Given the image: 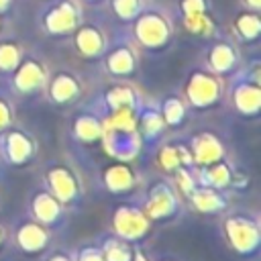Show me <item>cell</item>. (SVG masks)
I'll list each match as a JSON object with an SVG mask.
<instances>
[{
	"label": "cell",
	"instance_id": "obj_1",
	"mask_svg": "<svg viewBox=\"0 0 261 261\" xmlns=\"http://www.w3.org/2000/svg\"><path fill=\"white\" fill-rule=\"evenodd\" d=\"M220 237L239 261H257L261 251V218L249 208H228L218 216Z\"/></svg>",
	"mask_w": 261,
	"mask_h": 261
},
{
	"label": "cell",
	"instance_id": "obj_2",
	"mask_svg": "<svg viewBox=\"0 0 261 261\" xmlns=\"http://www.w3.org/2000/svg\"><path fill=\"white\" fill-rule=\"evenodd\" d=\"M45 190H49L69 214H77L86 208V186L73 163L67 159H49L41 167V181Z\"/></svg>",
	"mask_w": 261,
	"mask_h": 261
},
{
	"label": "cell",
	"instance_id": "obj_3",
	"mask_svg": "<svg viewBox=\"0 0 261 261\" xmlns=\"http://www.w3.org/2000/svg\"><path fill=\"white\" fill-rule=\"evenodd\" d=\"M139 202L153 226L171 224L179 220L186 210V202L181 194L177 192L173 181L163 173L147 184V188L139 196Z\"/></svg>",
	"mask_w": 261,
	"mask_h": 261
},
{
	"label": "cell",
	"instance_id": "obj_4",
	"mask_svg": "<svg viewBox=\"0 0 261 261\" xmlns=\"http://www.w3.org/2000/svg\"><path fill=\"white\" fill-rule=\"evenodd\" d=\"M135 112H112L102 118V141L106 155L116 161H135L141 153V139L135 124Z\"/></svg>",
	"mask_w": 261,
	"mask_h": 261
},
{
	"label": "cell",
	"instance_id": "obj_5",
	"mask_svg": "<svg viewBox=\"0 0 261 261\" xmlns=\"http://www.w3.org/2000/svg\"><path fill=\"white\" fill-rule=\"evenodd\" d=\"M108 230L133 245H145V241L153 234L155 226L145 216L139 198H120L112 210L108 220Z\"/></svg>",
	"mask_w": 261,
	"mask_h": 261
},
{
	"label": "cell",
	"instance_id": "obj_6",
	"mask_svg": "<svg viewBox=\"0 0 261 261\" xmlns=\"http://www.w3.org/2000/svg\"><path fill=\"white\" fill-rule=\"evenodd\" d=\"M39 157V141L37 137L20 126L10 124L0 133V163L10 169H27Z\"/></svg>",
	"mask_w": 261,
	"mask_h": 261
},
{
	"label": "cell",
	"instance_id": "obj_7",
	"mask_svg": "<svg viewBox=\"0 0 261 261\" xmlns=\"http://www.w3.org/2000/svg\"><path fill=\"white\" fill-rule=\"evenodd\" d=\"M53 239L55 234L29 214H22L8 224V247L22 257H43L53 245Z\"/></svg>",
	"mask_w": 261,
	"mask_h": 261
},
{
	"label": "cell",
	"instance_id": "obj_8",
	"mask_svg": "<svg viewBox=\"0 0 261 261\" xmlns=\"http://www.w3.org/2000/svg\"><path fill=\"white\" fill-rule=\"evenodd\" d=\"M24 214H29L31 218H35L43 226H47L53 234L67 230L69 218H71V214L67 212V208L49 190H45L41 184L29 190L27 204H24Z\"/></svg>",
	"mask_w": 261,
	"mask_h": 261
},
{
	"label": "cell",
	"instance_id": "obj_9",
	"mask_svg": "<svg viewBox=\"0 0 261 261\" xmlns=\"http://www.w3.org/2000/svg\"><path fill=\"white\" fill-rule=\"evenodd\" d=\"M98 186L116 198H128L135 196L143 184L141 171L133 161H116L110 159V163H104L98 169Z\"/></svg>",
	"mask_w": 261,
	"mask_h": 261
},
{
	"label": "cell",
	"instance_id": "obj_10",
	"mask_svg": "<svg viewBox=\"0 0 261 261\" xmlns=\"http://www.w3.org/2000/svg\"><path fill=\"white\" fill-rule=\"evenodd\" d=\"M196 184L210 186V188L232 194V192H241L249 188L251 177L241 167H237L230 157H224L214 163L196 167Z\"/></svg>",
	"mask_w": 261,
	"mask_h": 261
},
{
	"label": "cell",
	"instance_id": "obj_11",
	"mask_svg": "<svg viewBox=\"0 0 261 261\" xmlns=\"http://www.w3.org/2000/svg\"><path fill=\"white\" fill-rule=\"evenodd\" d=\"M222 96V88L218 84V80L212 73H204V71H196L188 84H186V106L188 110L194 112H206L212 110Z\"/></svg>",
	"mask_w": 261,
	"mask_h": 261
},
{
	"label": "cell",
	"instance_id": "obj_12",
	"mask_svg": "<svg viewBox=\"0 0 261 261\" xmlns=\"http://www.w3.org/2000/svg\"><path fill=\"white\" fill-rule=\"evenodd\" d=\"M151 155H153L159 171L167 177H171L173 173H177L181 169L196 167L186 139H163Z\"/></svg>",
	"mask_w": 261,
	"mask_h": 261
},
{
	"label": "cell",
	"instance_id": "obj_13",
	"mask_svg": "<svg viewBox=\"0 0 261 261\" xmlns=\"http://www.w3.org/2000/svg\"><path fill=\"white\" fill-rule=\"evenodd\" d=\"M135 124H137V133L141 139V153L145 151L147 155H151L155 151V147L165 139V133H167L165 122L159 112V106L143 102L141 108L137 110Z\"/></svg>",
	"mask_w": 261,
	"mask_h": 261
},
{
	"label": "cell",
	"instance_id": "obj_14",
	"mask_svg": "<svg viewBox=\"0 0 261 261\" xmlns=\"http://www.w3.org/2000/svg\"><path fill=\"white\" fill-rule=\"evenodd\" d=\"M184 202L190 210H194L200 216H220L230 208V194L210 186L196 184L184 196Z\"/></svg>",
	"mask_w": 261,
	"mask_h": 261
},
{
	"label": "cell",
	"instance_id": "obj_15",
	"mask_svg": "<svg viewBox=\"0 0 261 261\" xmlns=\"http://www.w3.org/2000/svg\"><path fill=\"white\" fill-rule=\"evenodd\" d=\"M186 141H188V147H190V153H192V159H194L196 167L214 163V161L224 159V157H230L226 143L212 130L194 133Z\"/></svg>",
	"mask_w": 261,
	"mask_h": 261
},
{
	"label": "cell",
	"instance_id": "obj_16",
	"mask_svg": "<svg viewBox=\"0 0 261 261\" xmlns=\"http://www.w3.org/2000/svg\"><path fill=\"white\" fill-rule=\"evenodd\" d=\"M102 116L96 112H77L69 120V137L80 147H96L102 141Z\"/></svg>",
	"mask_w": 261,
	"mask_h": 261
},
{
	"label": "cell",
	"instance_id": "obj_17",
	"mask_svg": "<svg viewBox=\"0 0 261 261\" xmlns=\"http://www.w3.org/2000/svg\"><path fill=\"white\" fill-rule=\"evenodd\" d=\"M230 104L234 108V112L245 118V120H253L259 116V108H261V90L259 84L253 82H243L237 84L230 92Z\"/></svg>",
	"mask_w": 261,
	"mask_h": 261
},
{
	"label": "cell",
	"instance_id": "obj_18",
	"mask_svg": "<svg viewBox=\"0 0 261 261\" xmlns=\"http://www.w3.org/2000/svg\"><path fill=\"white\" fill-rule=\"evenodd\" d=\"M141 98L135 94V90L133 88H128V86H114V88H110L106 94H104V98H102V110L100 112H96L98 116H108V114H112V112H135L137 114V110L141 108Z\"/></svg>",
	"mask_w": 261,
	"mask_h": 261
},
{
	"label": "cell",
	"instance_id": "obj_19",
	"mask_svg": "<svg viewBox=\"0 0 261 261\" xmlns=\"http://www.w3.org/2000/svg\"><path fill=\"white\" fill-rule=\"evenodd\" d=\"M80 96V84L69 73H57L47 88V98L55 106H67Z\"/></svg>",
	"mask_w": 261,
	"mask_h": 261
},
{
	"label": "cell",
	"instance_id": "obj_20",
	"mask_svg": "<svg viewBox=\"0 0 261 261\" xmlns=\"http://www.w3.org/2000/svg\"><path fill=\"white\" fill-rule=\"evenodd\" d=\"M45 84V73L37 63H24L12 77V90L20 96L37 94Z\"/></svg>",
	"mask_w": 261,
	"mask_h": 261
},
{
	"label": "cell",
	"instance_id": "obj_21",
	"mask_svg": "<svg viewBox=\"0 0 261 261\" xmlns=\"http://www.w3.org/2000/svg\"><path fill=\"white\" fill-rule=\"evenodd\" d=\"M96 243L100 245V251H102L106 261H133L135 245L116 237V234H112L110 230L96 237Z\"/></svg>",
	"mask_w": 261,
	"mask_h": 261
},
{
	"label": "cell",
	"instance_id": "obj_22",
	"mask_svg": "<svg viewBox=\"0 0 261 261\" xmlns=\"http://www.w3.org/2000/svg\"><path fill=\"white\" fill-rule=\"evenodd\" d=\"M161 118L165 122L167 130H177L188 120V106L179 96H167L159 106Z\"/></svg>",
	"mask_w": 261,
	"mask_h": 261
},
{
	"label": "cell",
	"instance_id": "obj_23",
	"mask_svg": "<svg viewBox=\"0 0 261 261\" xmlns=\"http://www.w3.org/2000/svg\"><path fill=\"white\" fill-rule=\"evenodd\" d=\"M71 251H73L75 261H106L102 251H100V245L96 243V239L94 241H84L77 247H73Z\"/></svg>",
	"mask_w": 261,
	"mask_h": 261
},
{
	"label": "cell",
	"instance_id": "obj_24",
	"mask_svg": "<svg viewBox=\"0 0 261 261\" xmlns=\"http://www.w3.org/2000/svg\"><path fill=\"white\" fill-rule=\"evenodd\" d=\"M10 124H14V106L4 94H0V133Z\"/></svg>",
	"mask_w": 261,
	"mask_h": 261
},
{
	"label": "cell",
	"instance_id": "obj_25",
	"mask_svg": "<svg viewBox=\"0 0 261 261\" xmlns=\"http://www.w3.org/2000/svg\"><path fill=\"white\" fill-rule=\"evenodd\" d=\"M43 261H75L73 259V251L65 249V247H49L43 253Z\"/></svg>",
	"mask_w": 261,
	"mask_h": 261
},
{
	"label": "cell",
	"instance_id": "obj_26",
	"mask_svg": "<svg viewBox=\"0 0 261 261\" xmlns=\"http://www.w3.org/2000/svg\"><path fill=\"white\" fill-rule=\"evenodd\" d=\"M133 261H153V255L149 251H145V245H135Z\"/></svg>",
	"mask_w": 261,
	"mask_h": 261
},
{
	"label": "cell",
	"instance_id": "obj_27",
	"mask_svg": "<svg viewBox=\"0 0 261 261\" xmlns=\"http://www.w3.org/2000/svg\"><path fill=\"white\" fill-rule=\"evenodd\" d=\"M8 247V224L0 218V253Z\"/></svg>",
	"mask_w": 261,
	"mask_h": 261
},
{
	"label": "cell",
	"instance_id": "obj_28",
	"mask_svg": "<svg viewBox=\"0 0 261 261\" xmlns=\"http://www.w3.org/2000/svg\"><path fill=\"white\" fill-rule=\"evenodd\" d=\"M153 261H184V259H179L177 255H171V253H163V255H153Z\"/></svg>",
	"mask_w": 261,
	"mask_h": 261
}]
</instances>
